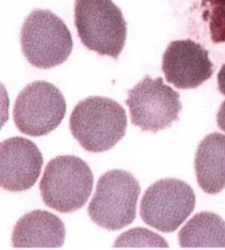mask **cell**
<instances>
[{"label": "cell", "mask_w": 225, "mask_h": 250, "mask_svg": "<svg viewBox=\"0 0 225 250\" xmlns=\"http://www.w3.org/2000/svg\"><path fill=\"white\" fill-rule=\"evenodd\" d=\"M65 227L59 217L42 210L27 212L14 226L12 245L15 249L60 248L65 243Z\"/></svg>", "instance_id": "obj_11"}, {"label": "cell", "mask_w": 225, "mask_h": 250, "mask_svg": "<svg viewBox=\"0 0 225 250\" xmlns=\"http://www.w3.org/2000/svg\"><path fill=\"white\" fill-rule=\"evenodd\" d=\"M213 6H219V5H225V0H205Z\"/></svg>", "instance_id": "obj_18"}, {"label": "cell", "mask_w": 225, "mask_h": 250, "mask_svg": "<svg viewBox=\"0 0 225 250\" xmlns=\"http://www.w3.org/2000/svg\"><path fill=\"white\" fill-rule=\"evenodd\" d=\"M128 119L124 108L114 100L90 97L75 106L69 118V129L86 150H109L124 137Z\"/></svg>", "instance_id": "obj_1"}, {"label": "cell", "mask_w": 225, "mask_h": 250, "mask_svg": "<svg viewBox=\"0 0 225 250\" xmlns=\"http://www.w3.org/2000/svg\"><path fill=\"white\" fill-rule=\"evenodd\" d=\"M195 207V194L180 179L165 178L144 192L140 214L143 221L164 233H173L188 218Z\"/></svg>", "instance_id": "obj_7"}, {"label": "cell", "mask_w": 225, "mask_h": 250, "mask_svg": "<svg viewBox=\"0 0 225 250\" xmlns=\"http://www.w3.org/2000/svg\"><path fill=\"white\" fill-rule=\"evenodd\" d=\"M0 185L9 191L29 190L38 180L44 157L28 139L12 137L0 144Z\"/></svg>", "instance_id": "obj_9"}, {"label": "cell", "mask_w": 225, "mask_h": 250, "mask_svg": "<svg viewBox=\"0 0 225 250\" xmlns=\"http://www.w3.org/2000/svg\"><path fill=\"white\" fill-rule=\"evenodd\" d=\"M217 125L220 129L225 132V101L222 104L220 109L217 113Z\"/></svg>", "instance_id": "obj_16"}, {"label": "cell", "mask_w": 225, "mask_h": 250, "mask_svg": "<svg viewBox=\"0 0 225 250\" xmlns=\"http://www.w3.org/2000/svg\"><path fill=\"white\" fill-rule=\"evenodd\" d=\"M114 248H168V243L160 235L146 229H130L122 233L114 242Z\"/></svg>", "instance_id": "obj_14"}, {"label": "cell", "mask_w": 225, "mask_h": 250, "mask_svg": "<svg viewBox=\"0 0 225 250\" xmlns=\"http://www.w3.org/2000/svg\"><path fill=\"white\" fill-rule=\"evenodd\" d=\"M93 187L88 164L74 155H60L46 166L40 190L46 206L60 212H72L87 202Z\"/></svg>", "instance_id": "obj_3"}, {"label": "cell", "mask_w": 225, "mask_h": 250, "mask_svg": "<svg viewBox=\"0 0 225 250\" xmlns=\"http://www.w3.org/2000/svg\"><path fill=\"white\" fill-rule=\"evenodd\" d=\"M22 52L31 65L50 69L64 63L73 48L72 37L60 18L48 10L35 9L23 23Z\"/></svg>", "instance_id": "obj_4"}, {"label": "cell", "mask_w": 225, "mask_h": 250, "mask_svg": "<svg viewBox=\"0 0 225 250\" xmlns=\"http://www.w3.org/2000/svg\"><path fill=\"white\" fill-rule=\"evenodd\" d=\"M132 124L144 132H157L172 126L181 111L180 94L164 83L163 78L146 76L129 91L126 100Z\"/></svg>", "instance_id": "obj_8"}, {"label": "cell", "mask_w": 225, "mask_h": 250, "mask_svg": "<svg viewBox=\"0 0 225 250\" xmlns=\"http://www.w3.org/2000/svg\"><path fill=\"white\" fill-rule=\"evenodd\" d=\"M218 88L223 95L225 96V64L223 65L219 73L217 75Z\"/></svg>", "instance_id": "obj_17"}, {"label": "cell", "mask_w": 225, "mask_h": 250, "mask_svg": "<svg viewBox=\"0 0 225 250\" xmlns=\"http://www.w3.org/2000/svg\"><path fill=\"white\" fill-rule=\"evenodd\" d=\"M141 187L132 174L112 169L103 174L88 207L91 220L110 231L124 229L136 217Z\"/></svg>", "instance_id": "obj_5"}, {"label": "cell", "mask_w": 225, "mask_h": 250, "mask_svg": "<svg viewBox=\"0 0 225 250\" xmlns=\"http://www.w3.org/2000/svg\"><path fill=\"white\" fill-rule=\"evenodd\" d=\"M65 97L55 85L35 81L26 85L16 99L14 123L23 134L39 137L56 129L66 114Z\"/></svg>", "instance_id": "obj_6"}, {"label": "cell", "mask_w": 225, "mask_h": 250, "mask_svg": "<svg viewBox=\"0 0 225 250\" xmlns=\"http://www.w3.org/2000/svg\"><path fill=\"white\" fill-rule=\"evenodd\" d=\"M165 79L178 89H195L211 78L213 63L208 52L191 40L169 44L162 61Z\"/></svg>", "instance_id": "obj_10"}, {"label": "cell", "mask_w": 225, "mask_h": 250, "mask_svg": "<svg viewBox=\"0 0 225 250\" xmlns=\"http://www.w3.org/2000/svg\"><path fill=\"white\" fill-rule=\"evenodd\" d=\"M75 25L84 46L118 59L125 46L127 23L112 0H76Z\"/></svg>", "instance_id": "obj_2"}, {"label": "cell", "mask_w": 225, "mask_h": 250, "mask_svg": "<svg viewBox=\"0 0 225 250\" xmlns=\"http://www.w3.org/2000/svg\"><path fill=\"white\" fill-rule=\"evenodd\" d=\"M209 29L215 43L225 42V5L214 6L210 14Z\"/></svg>", "instance_id": "obj_15"}, {"label": "cell", "mask_w": 225, "mask_h": 250, "mask_svg": "<svg viewBox=\"0 0 225 250\" xmlns=\"http://www.w3.org/2000/svg\"><path fill=\"white\" fill-rule=\"evenodd\" d=\"M179 242L184 249L225 248V221L210 211L197 213L182 228Z\"/></svg>", "instance_id": "obj_13"}, {"label": "cell", "mask_w": 225, "mask_h": 250, "mask_svg": "<svg viewBox=\"0 0 225 250\" xmlns=\"http://www.w3.org/2000/svg\"><path fill=\"white\" fill-rule=\"evenodd\" d=\"M195 173L200 187L208 194H217L225 188V135H207L197 147Z\"/></svg>", "instance_id": "obj_12"}]
</instances>
